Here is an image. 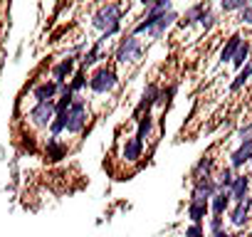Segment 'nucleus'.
<instances>
[{"instance_id":"f257e3e1","label":"nucleus","mask_w":252,"mask_h":237,"mask_svg":"<svg viewBox=\"0 0 252 237\" xmlns=\"http://www.w3.org/2000/svg\"><path fill=\"white\" fill-rule=\"evenodd\" d=\"M89 99L84 96V94H77L74 96V101L69 104V109H67V126H64V134H69V136H79L84 129H87V124H89Z\"/></svg>"},{"instance_id":"f03ea898","label":"nucleus","mask_w":252,"mask_h":237,"mask_svg":"<svg viewBox=\"0 0 252 237\" xmlns=\"http://www.w3.org/2000/svg\"><path fill=\"white\" fill-rule=\"evenodd\" d=\"M116 84H119V74H116V69L111 67V64H96L92 72H89V91L94 94V96H106V94H111L114 89H116Z\"/></svg>"},{"instance_id":"7ed1b4c3","label":"nucleus","mask_w":252,"mask_h":237,"mask_svg":"<svg viewBox=\"0 0 252 237\" xmlns=\"http://www.w3.org/2000/svg\"><path fill=\"white\" fill-rule=\"evenodd\" d=\"M141 55H144V42L129 32L126 37L119 40V45L114 50V62L119 67H129V64H136L141 59Z\"/></svg>"},{"instance_id":"20e7f679","label":"nucleus","mask_w":252,"mask_h":237,"mask_svg":"<svg viewBox=\"0 0 252 237\" xmlns=\"http://www.w3.org/2000/svg\"><path fill=\"white\" fill-rule=\"evenodd\" d=\"M55 114H57L55 111V101H35L28 109V114H25V124L32 131H45V129H50Z\"/></svg>"},{"instance_id":"39448f33","label":"nucleus","mask_w":252,"mask_h":237,"mask_svg":"<svg viewBox=\"0 0 252 237\" xmlns=\"http://www.w3.org/2000/svg\"><path fill=\"white\" fill-rule=\"evenodd\" d=\"M121 3L119 0H109V3H104L94 15H92V28L96 32H106L109 28L114 25H121Z\"/></svg>"},{"instance_id":"423d86ee","label":"nucleus","mask_w":252,"mask_h":237,"mask_svg":"<svg viewBox=\"0 0 252 237\" xmlns=\"http://www.w3.org/2000/svg\"><path fill=\"white\" fill-rule=\"evenodd\" d=\"M77 67H79V57H77V55H67V57L57 59V62L50 67V77H52L57 84H67L69 77L77 72Z\"/></svg>"},{"instance_id":"0eeeda50","label":"nucleus","mask_w":252,"mask_h":237,"mask_svg":"<svg viewBox=\"0 0 252 237\" xmlns=\"http://www.w3.org/2000/svg\"><path fill=\"white\" fill-rule=\"evenodd\" d=\"M218 190H220L218 188V180L213 176H205V178L193 180V188H190V198L188 200H193V203H210V198Z\"/></svg>"},{"instance_id":"6e6552de","label":"nucleus","mask_w":252,"mask_h":237,"mask_svg":"<svg viewBox=\"0 0 252 237\" xmlns=\"http://www.w3.org/2000/svg\"><path fill=\"white\" fill-rule=\"evenodd\" d=\"M144 158V141L134 134L126 136V141L121 144V161L124 163H139Z\"/></svg>"},{"instance_id":"1a4fd4ad","label":"nucleus","mask_w":252,"mask_h":237,"mask_svg":"<svg viewBox=\"0 0 252 237\" xmlns=\"http://www.w3.org/2000/svg\"><path fill=\"white\" fill-rule=\"evenodd\" d=\"M30 94H32L35 101H55L60 96V84L55 79H42L30 89Z\"/></svg>"},{"instance_id":"9d476101","label":"nucleus","mask_w":252,"mask_h":237,"mask_svg":"<svg viewBox=\"0 0 252 237\" xmlns=\"http://www.w3.org/2000/svg\"><path fill=\"white\" fill-rule=\"evenodd\" d=\"M250 158H252V136L250 139H242L240 146L230 153V168L232 171H240V168H245L250 163Z\"/></svg>"},{"instance_id":"9b49d317","label":"nucleus","mask_w":252,"mask_h":237,"mask_svg":"<svg viewBox=\"0 0 252 237\" xmlns=\"http://www.w3.org/2000/svg\"><path fill=\"white\" fill-rule=\"evenodd\" d=\"M158 89H161V87H158V84H154V82H151V84H146V89L141 91V99H139V104H136V111H134L136 116L149 114V111L156 106V101H158Z\"/></svg>"},{"instance_id":"f8f14e48","label":"nucleus","mask_w":252,"mask_h":237,"mask_svg":"<svg viewBox=\"0 0 252 237\" xmlns=\"http://www.w3.org/2000/svg\"><path fill=\"white\" fill-rule=\"evenodd\" d=\"M178 20H181V15H178L176 10H168V13H166V15H163V18H161V20H158V23H156V25H154V28L146 32V35H149L151 40H161V37H163V35H166V32H168V30H171V28L178 23Z\"/></svg>"},{"instance_id":"ddd939ff","label":"nucleus","mask_w":252,"mask_h":237,"mask_svg":"<svg viewBox=\"0 0 252 237\" xmlns=\"http://www.w3.org/2000/svg\"><path fill=\"white\" fill-rule=\"evenodd\" d=\"M250 210H252V195H247L242 203H235L232 205V210H230V225L245 227V222L250 217Z\"/></svg>"},{"instance_id":"4468645a","label":"nucleus","mask_w":252,"mask_h":237,"mask_svg":"<svg viewBox=\"0 0 252 237\" xmlns=\"http://www.w3.org/2000/svg\"><path fill=\"white\" fill-rule=\"evenodd\" d=\"M227 193H230V200L232 203H242L247 195H250V176H235V180H232V185L227 188Z\"/></svg>"},{"instance_id":"2eb2a0df","label":"nucleus","mask_w":252,"mask_h":237,"mask_svg":"<svg viewBox=\"0 0 252 237\" xmlns=\"http://www.w3.org/2000/svg\"><path fill=\"white\" fill-rule=\"evenodd\" d=\"M245 37L240 35V32H232L227 40H225V45L220 47V55H218V62L220 64H230L232 62V55L237 52V47H240V42H242Z\"/></svg>"},{"instance_id":"dca6fc26","label":"nucleus","mask_w":252,"mask_h":237,"mask_svg":"<svg viewBox=\"0 0 252 237\" xmlns=\"http://www.w3.org/2000/svg\"><path fill=\"white\" fill-rule=\"evenodd\" d=\"M67 151H69V146L62 144L60 136H50L45 144V158H50V161H62L67 156Z\"/></svg>"},{"instance_id":"f3484780","label":"nucleus","mask_w":252,"mask_h":237,"mask_svg":"<svg viewBox=\"0 0 252 237\" xmlns=\"http://www.w3.org/2000/svg\"><path fill=\"white\" fill-rule=\"evenodd\" d=\"M154 129H156V118H154L151 111H149V114H141V116L136 118V136H139L144 144H146V139H151Z\"/></svg>"},{"instance_id":"a211bd4d","label":"nucleus","mask_w":252,"mask_h":237,"mask_svg":"<svg viewBox=\"0 0 252 237\" xmlns=\"http://www.w3.org/2000/svg\"><path fill=\"white\" fill-rule=\"evenodd\" d=\"M186 215H188V220H190V222L203 225V220L210 215V203H193V200H188Z\"/></svg>"},{"instance_id":"6ab92c4d","label":"nucleus","mask_w":252,"mask_h":237,"mask_svg":"<svg viewBox=\"0 0 252 237\" xmlns=\"http://www.w3.org/2000/svg\"><path fill=\"white\" fill-rule=\"evenodd\" d=\"M232 200H230V193L227 190H218L213 198H210V215H225L230 210Z\"/></svg>"},{"instance_id":"aec40b11","label":"nucleus","mask_w":252,"mask_h":237,"mask_svg":"<svg viewBox=\"0 0 252 237\" xmlns=\"http://www.w3.org/2000/svg\"><path fill=\"white\" fill-rule=\"evenodd\" d=\"M250 77H252V59H247V62H245V67H242V69H240V72L232 77V82H230L227 91H230V94L240 91V89H242V87L250 82Z\"/></svg>"},{"instance_id":"412c9836","label":"nucleus","mask_w":252,"mask_h":237,"mask_svg":"<svg viewBox=\"0 0 252 237\" xmlns=\"http://www.w3.org/2000/svg\"><path fill=\"white\" fill-rule=\"evenodd\" d=\"M250 55H252V42H250V40L245 37V40L240 42V47H237V52L232 55V62H230V64H232V67H235V69L240 72V69L245 67V62L250 59Z\"/></svg>"},{"instance_id":"4be33fe9","label":"nucleus","mask_w":252,"mask_h":237,"mask_svg":"<svg viewBox=\"0 0 252 237\" xmlns=\"http://www.w3.org/2000/svg\"><path fill=\"white\" fill-rule=\"evenodd\" d=\"M213 166H215V158L213 156H203L193 171H190V180H198V178H205V176H213Z\"/></svg>"},{"instance_id":"5701e85b","label":"nucleus","mask_w":252,"mask_h":237,"mask_svg":"<svg viewBox=\"0 0 252 237\" xmlns=\"http://www.w3.org/2000/svg\"><path fill=\"white\" fill-rule=\"evenodd\" d=\"M69 89L74 91V94H82V91H87V84H89V74H87V69H82V67H77V72L69 77Z\"/></svg>"},{"instance_id":"b1692460","label":"nucleus","mask_w":252,"mask_h":237,"mask_svg":"<svg viewBox=\"0 0 252 237\" xmlns=\"http://www.w3.org/2000/svg\"><path fill=\"white\" fill-rule=\"evenodd\" d=\"M205 8H208L205 3H198V5L188 8V10H186V15H181V20H178V23H181L183 28H190V25H195V23L200 20V15L205 13Z\"/></svg>"},{"instance_id":"393cba45","label":"nucleus","mask_w":252,"mask_h":237,"mask_svg":"<svg viewBox=\"0 0 252 237\" xmlns=\"http://www.w3.org/2000/svg\"><path fill=\"white\" fill-rule=\"evenodd\" d=\"M250 3H252V0H220V10L222 13H240Z\"/></svg>"},{"instance_id":"a878e982","label":"nucleus","mask_w":252,"mask_h":237,"mask_svg":"<svg viewBox=\"0 0 252 237\" xmlns=\"http://www.w3.org/2000/svg\"><path fill=\"white\" fill-rule=\"evenodd\" d=\"M176 91H178V84H176V82L168 84V87H161V89H158V101H156V106H166V104L176 96Z\"/></svg>"},{"instance_id":"bb28decb","label":"nucleus","mask_w":252,"mask_h":237,"mask_svg":"<svg viewBox=\"0 0 252 237\" xmlns=\"http://www.w3.org/2000/svg\"><path fill=\"white\" fill-rule=\"evenodd\" d=\"M215 180H218V188H220V190H227V188L232 185V180H235V173H232V168H230V166H225Z\"/></svg>"},{"instance_id":"cd10ccee","label":"nucleus","mask_w":252,"mask_h":237,"mask_svg":"<svg viewBox=\"0 0 252 237\" xmlns=\"http://www.w3.org/2000/svg\"><path fill=\"white\" fill-rule=\"evenodd\" d=\"M198 25L208 32V30H213V25H215V13L210 10V8H205V13L200 15V20H198Z\"/></svg>"},{"instance_id":"c85d7f7f","label":"nucleus","mask_w":252,"mask_h":237,"mask_svg":"<svg viewBox=\"0 0 252 237\" xmlns=\"http://www.w3.org/2000/svg\"><path fill=\"white\" fill-rule=\"evenodd\" d=\"M208 227H210V235H218V232H222V230H225V217H222V215H210V222H208Z\"/></svg>"},{"instance_id":"c756f323","label":"nucleus","mask_w":252,"mask_h":237,"mask_svg":"<svg viewBox=\"0 0 252 237\" xmlns=\"http://www.w3.org/2000/svg\"><path fill=\"white\" fill-rule=\"evenodd\" d=\"M183 237H205V230H203V225H195V222H190V225L186 227Z\"/></svg>"},{"instance_id":"7c9ffc66","label":"nucleus","mask_w":252,"mask_h":237,"mask_svg":"<svg viewBox=\"0 0 252 237\" xmlns=\"http://www.w3.org/2000/svg\"><path fill=\"white\" fill-rule=\"evenodd\" d=\"M237 23H240V25H250V28H252V3H250L245 10H240V13H237Z\"/></svg>"},{"instance_id":"2f4dec72","label":"nucleus","mask_w":252,"mask_h":237,"mask_svg":"<svg viewBox=\"0 0 252 237\" xmlns=\"http://www.w3.org/2000/svg\"><path fill=\"white\" fill-rule=\"evenodd\" d=\"M237 136H240V141H242V139H250V136H252V124H247V126H242V129L237 131Z\"/></svg>"},{"instance_id":"473e14b6","label":"nucleus","mask_w":252,"mask_h":237,"mask_svg":"<svg viewBox=\"0 0 252 237\" xmlns=\"http://www.w3.org/2000/svg\"><path fill=\"white\" fill-rule=\"evenodd\" d=\"M139 5H144V8H146V10H149V8H151V5H154V0H139Z\"/></svg>"},{"instance_id":"72a5a7b5","label":"nucleus","mask_w":252,"mask_h":237,"mask_svg":"<svg viewBox=\"0 0 252 237\" xmlns=\"http://www.w3.org/2000/svg\"><path fill=\"white\" fill-rule=\"evenodd\" d=\"M210 237H235V235H230L227 230H222V232H218V235H210Z\"/></svg>"},{"instance_id":"f704fd0d","label":"nucleus","mask_w":252,"mask_h":237,"mask_svg":"<svg viewBox=\"0 0 252 237\" xmlns=\"http://www.w3.org/2000/svg\"><path fill=\"white\" fill-rule=\"evenodd\" d=\"M247 166H252V158H250V163H247Z\"/></svg>"},{"instance_id":"c9c22d12","label":"nucleus","mask_w":252,"mask_h":237,"mask_svg":"<svg viewBox=\"0 0 252 237\" xmlns=\"http://www.w3.org/2000/svg\"><path fill=\"white\" fill-rule=\"evenodd\" d=\"M218 3H220V0H218Z\"/></svg>"}]
</instances>
